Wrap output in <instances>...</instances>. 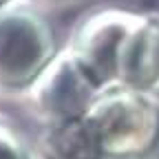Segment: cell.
<instances>
[{"mask_svg":"<svg viewBox=\"0 0 159 159\" xmlns=\"http://www.w3.org/2000/svg\"><path fill=\"white\" fill-rule=\"evenodd\" d=\"M0 159H40L35 144L5 113H0Z\"/></svg>","mask_w":159,"mask_h":159,"instance_id":"cell-7","label":"cell"},{"mask_svg":"<svg viewBox=\"0 0 159 159\" xmlns=\"http://www.w3.org/2000/svg\"><path fill=\"white\" fill-rule=\"evenodd\" d=\"M7 2H11V0H0V7H5Z\"/></svg>","mask_w":159,"mask_h":159,"instance_id":"cell-8","label":"cell"},{"mask_svg":"<svg viewBox=\"0 0 159 159\" xmlns=\"http://www.w3.org/2000/svg\"><path fill=\"white\" fill-rule=\"evenodd\" d=\"M99 91V82L64 47L27 89V97L42 126H51L84 117Z\"/></svg>","mask_w":159,"mask_h":159,"instance_id":"cell-3","label":"cell"},{"mask_svg":"<svg viewBox=\"0 0 159 159\" xmlns=\"http://www.w3.org/2000/svg\"><path fill=\"white\" fill-rule=\"evenodd\" d=\"M53 25L31 0L0 7V89L27 93L57 55Z\"/></svg>","mask_w":159,"mask_h":159,"instance_id":"cell-2","label":"cell"},{"mask_svg":"<svg viewBox=\"0 0 159 159\" xmlns=\"http://www.w3.org/2000/svg\"><path fill=\"white\" fill-rule=\"evenodd\" d=\"M113 84L159 97V11L133 13L117 47Z\"/></svg>","mask_w":159,"mask_h":159,"instance_id":"cell-4","label":"cell"},{"mask_svg":"<svg viewBox=\"0 0 159 159\" xmlns=\"http://www.w3.org/2000/svg\"><path fill=\"white\" fill-rule=\"evenodd\" d=\"M135 11L124 9H99L84 16L73 29L69 40L71 53L82 62L99 86L113 84V69L117 47Z\"/></svg>","mask_w":159,"mask_h":159,"instance_id":"cell-5","label":"cell"},{"mask_svg":"<svg viewBox=\"0 0 159 159\" xmlns=\"http://www.w3.org/2000/svg\"><path fill=\"white\" fill-rule=\"evenodd\" d=\"M35 148L42 159H106L99 137L86 115L44 126Z\"/></svg>","mask_w":159,"mask_h":159,"instance_id":"cell-6","label":"cell"},{"mask_svg":"<svg viewBox=\"0 0 159 159\" xmlns=\"http://www.w3.org/2000/svg\"><path fill=\"white\" fill-rule=\"evenodd\" d=\"M40 159H42V157H40Z\"/></svg>","mask_w":159,"mask_h":159,"instance_id":"cell-9","label":"cell"},{"mask_svg":"<svg viewBox=\"0 0 159 159\" xmlns=\"http://www.w3.org/2000/svg\"><path fill=\"white\" fill-rule=\"evenodd\" d=\"M106 159H148L159 148L157 97L122 84L97 93L86 113Z\"/></svg>","mask_w":159,"mask_h":159,"instance_id":"cell-1","label":"cell"}]
</instances>
